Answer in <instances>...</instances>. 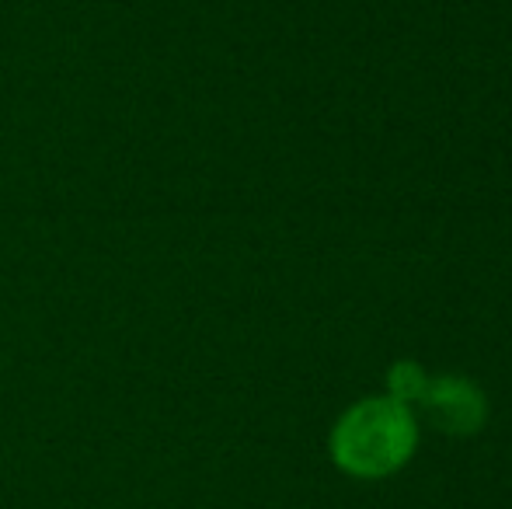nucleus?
<instances>
[{"mask_svg":"<svg viewBox=\"0 0 512 509\" xmlns=\"http://www.w3.org/2000/svg\"><path fill=\"white\" fill-rule=\"evenodd\" d=\"M415 408L394 401L391 394H366L352 401L328 433V454L342 475L359 482H380L398 475L418 450Z\"/></svg>","mask_w":512,"mask_h":509,"instance_id":"nucleus-1","label":"nucleus"},{"mask_svg":"<svg viewBox=\"0 0 512 509\" xmlns=\"http://www.w3.org/2000/svg\"><path fill=\"white\" fill-rule=\"evenodd\" d=\"M415 408H422L425 419L446 436H474L488 422L485 391L471 377H460V374L429 377V387H425L422 401Z\"/></svg>","mask_w":512,"mask_h":509,"instance_id":"nucleus-2","label":"nucleus"},{"mask_svg":"<svg viewBox=\"0 0 512 509\" xmlns=\"http://www.w3.org/2000/svg\"><path fill=\"white\" fill-rule=\"evenodd\" d=\"M429 377L432 374H425V367L418 360H398L387 370V394L394 401H401V405L415 408L422 401L425 387H429Z\"/></svg>","mask_w":512,"mask_h":509,"instance_id":"nucleus-3","label":"nucleus"}]
</instances>
